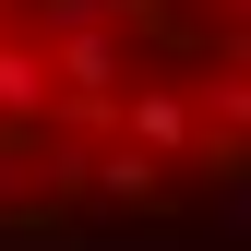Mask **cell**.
Segmentation results:
<instances>
[{"label": "cell", "mask_w": 251, "mask_h": 251, "mask_svg": "<svg viewBox=\"0 0 251 251\" xmlns=\"http://www.w3.org/2000/svg\"><path fill=\"white\" fill-rule=\"evenodd\" d=\"M84 192H108V203H155V155H144V144L96 155V179H84Z\"/></svg>", "instance_id": "3"}, {"label": "cell", "mask_w": 251, "mask_h": 251, "mask_svg": "<svg viewBox=\"0 0 251 251\" xmlns=\"http://www.w3.org/2000/svg\"><path fill=\"white\" fill-rule=\"evenodd\" d=\"M120 120H132V144H144V155H192V144H203V96H168V84L120 96Z\"/></svg>", "instance_id": "1"}, {"label": "cell", "mask_w": 251, "mask_h": 251, "mask_svg": "<svg viewBox=\"0 0 251 251\" xmlns=\"http://www.w3.org/2000/svg\"><path fill=\"white\" fill-rule=\"evenodd\" d=\"M108 12H155V0H108Z\"/></svg>", "instance_id": "6"}, {"label": "cell", "mask_w": 251, "mask_h": 251, "mask_svg": "<svg viewBox=\"0 0 251 251\" xmlns=\"http://www.w3.org/2000/svg\"><path fill=\"white\" fill-rule=\"evenodd\" d=\"M203 120L215 132H251V60H227V72L203 84Z\"/></svg>", "instance_id": "4"}, {"label": "cell", "mask_w": 251, "mask_h": 251, "mask_svg": "<svg viewBox=\"0 0 251 251\" xmlns=\"http://www.w3.org/2000/svg\"><path fill=\"white\" fill-rule=\"evenodd\" d=\"M215 227H227V239H251V168H239V192H215Z\"/></svg>", "instance_id": "5"}, {"label": "cell", "mask_w": 251, "mask_h": 251, "mask_svg": "<svg viewBox=\"0 0 251 251\" xmlns=\"http://www.w3.org/2000/svg\"><path fill=\"white\" fill-rule=\"evenodd\" d=\"M60 108V84H48V48H24V36H0V120H48Z\"/></svg>", "instance_id": "2"}]
</instances>
